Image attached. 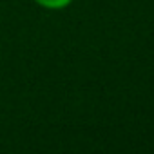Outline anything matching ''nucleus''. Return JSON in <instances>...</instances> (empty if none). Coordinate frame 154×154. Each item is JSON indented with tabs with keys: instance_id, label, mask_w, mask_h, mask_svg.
<instances>
[{
	"instance_id": "obj_1",
	"label": "nucleus",
	"mask_w": 154,
	"mask_h": 154,
	"mask_svg": "<svg viewBox=\"0 0 154 154\" xmlns=\"http://www.w3.org/2000/svg\"><path fill=\"white\" fill-rule=\"evenodd\" d=\"M35 2L45 9H62V8L69 6L72 0H35Z\"/></svg>"
}]
</instances>
